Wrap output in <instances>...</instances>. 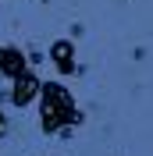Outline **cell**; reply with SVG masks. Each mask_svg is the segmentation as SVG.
Listing matches in <instances>:
<instances>
[{
    "label": "cell",
    "instance_id": "1",
    "mask_svg": "<svg viewBox=\"0 0 153 156\" xmlns=\"http://www.w3.org/2000/svg\"><path fill=\"white\" fill-rule=\"evenodd\" d=\"M39 124L47 135H57V131H68V128L82 124V114L75 110V99L61 82H47L39 85Z\"/></svg>",
    "mask_w": 153,
    "mask_h": 156
},
{
    "label": "cell",
    "instance_id": "2",
    "mask_svg": "<svg viewBox=\"0 0 153 156\" xmlns=\"http://www.w3.org/2000/svg\"><path fill=\"white\" fill-rule=\"evenodd\" d=\"M39 85H43V82H39L32 71H21V75L14 78V89H11V103H14V107H29L32 99L39 96Z\"/></svg>",
    "mask_w": 153,
    "mask_h": 156
},
{
    "label": "cell",
    "instance_id": "3",
    "mask_svg": "<svg viewBox=\"0 0 153 156\" xmlns=\"http://www.w3.org/2000/svg\"><path fill=\"white\" fill-rule=\"evenodd\" d=\"M21 71H29V57H25L18 46H0V75L14 82Z\"/></svg>",
    "mask_w": 153,
    "mask_h": 156
},
{
    "label": "cell",
    "instance_id": "4",
    "mask_svg": "<svg viewBox=\"0 0 153 156\" xmlns=\"http://www.w3.org/2000/svg\"><path fill=\"white\" fill-rule=\"evenodd\" d=\"M50 60L57 64L61 75H75V43L71 39H57L50 46Z\"/></svg>",
    "mask_w": 153,
    "mask_h": 156
},
{
    "label": "cell",
    "instance_id": "5",
    "mask_svg": "<svg viewBox=\"0 0 153 156\" xmlns=\"http://www.w3.org/2000/svg\"><path fill=\"white\" fill-rule=\"evenodd\" d=\"M4 135H7V117L0 114V138H4Z\"/></svg>",
    "mask_w": 153,
    "mask_h": 156
}]
</instances>
